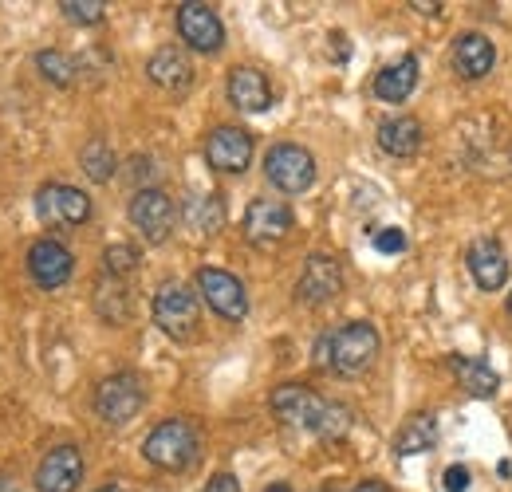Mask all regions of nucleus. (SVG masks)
Listing matches in <instances>:
<instances>
[{"mask_svg": "<svg viewBox=\"0 0 512 492\" xmlns=\"http://www.w3.org/2000/svg\"><path fill=\"white\" fill-rule=\"evenodd\" d=\"M379 355V331L363 319L355 323H343L339 331H331L327 339H320V367H331L347 378L363 374V370L375 363Z\"/></svg>", "mask_w": 512, "mask_h": 492, "instance_id": "nucleus-1", "label": "nucleus"}, {"mask_svg": "<svg viewBox=\"0 0 512 492\" xmlns=\"http://www.w3.org/2000/svg\"><path fill=\"white\" fill-rule=\"evenodd\" d=\"M197 449H201V441H197V430H193L186 418H170V422L154 426L150 437L142 441L146 461L158 465V469H166V473L190 469L193 461H197Z\"/></svg>", "mask_w": 512, "mask_h": 492, "instance_id": "nucleus-2", "label": "nucleus"}, {"mask_svg": "<svg viewBox=\"0 0 512 492\" xmlns=\"http://www.w3.org/2000/svg\"><path fill=\"white\" fill-rule=\"evenodd\" d=\"M142 402H146V390H142L138 374H130V370L103 378L99 390H95V414L107 426H127L130 418H138Z\"/></svg>", "mask_w": 512, "mask_h": 492, "instance_id": "nucleus-3", "label": "nucleus"}, {"mask_svg": "<svg viewBox=\"0 0 512 492\" xmlns=\"http://www.w3.org/2000/svg\"><path fill=\"white\" fill-rule=\"evenodd\" d=\"M264 174L280 193H304L316 182V158L296 142H280L264 154Z\"/></svg>", "mask_w": 512, "mask_h": 492, "instance_id": "nucleus-4", "label": "nucleus"}, {"mask_svg": "<svg viewBox=\"0 0 512 492\" xmlns=\"http://www.w3.org/2000/svg\"><path fill=\"white\" fill-rule=\"evenodd\" d=\"M154 323L170 339H190L193 331H197V296H193L186 284L166 280L154 292Z\"/></svg>", "mask_w": 512, "mask_h": 492, "instance_id": "nucleus-5", "label": "nucleus"}, {"mask_svg": "<svg viewBox=\"0 0 512 492\" xmlns=\"http://www.w3.org/2000/svg\"><path fill=\"white\" fill-rule=\"evenodd\" d=\"M36 213L52 229H75V225H83L91 217V197L83 189H75V185L48 182L36 193Z\"/></svg>", "mask_w": 512, "mask_h": 492, "instance_id": "nucleus-6", "label": "nucleus"}, {"mask_svg": "<svg viewBox=\"0 0 512 492\" xmlns=\"http://www.w3.org/2000/svg\"><path fill=\"white\" fill-rule=\"evenodd\" d=\"M272 414L284 422V426H296V430H320L323 414H327V402H323L316 390L300 386V382H284L272 390Z\"/></svg>", "mask_w": 512, "mask_h": 492, "instance_id": "nucleus-7", "label": "nucleus"}, {"mask_svg": "<svg viewBox=\"0 0 512 492\" xmlns=\"http://www.w3.org/2000/svg\"><path fill=\"white\" fill-rule=\"evenodd\" d=\"M174 201L162 193V189H138L134 197H130V225L150 241V245H162L166 237H170V229H174Z\"/></svg>", "mask_w": 512, "mask_h": 492, "instance_id": "nucleus-8", "label": "nucleus"}, {"mask_svg": "<svg viewBox=\"0 0 512 492\" xmlns=\"http://www.w3.org/2000/svg\"><path fill=\"white\" fill-rule=\"evenodd\" d=\"M197 292L209 308L217 311L221 319H245L249 315V296H245V284L233 276V272H221V268H201L197 272Z\"/></svg>", "mask_w": 512, "mask_h": 492, "instance_id": "nucleus-9", "label": "nucleus"}, {"mask_svg": "<svg viewBox=\"0 0 512 492\" xmlns=\"http://www.w3.org/2000/svg\"><path fill=\"white\" fill-rule=\"evenodd\" d=\"M205 162L221 174H245L253 162V134L241 126H217L205 142Z\"/></svg>", "mask_w": 512, "mask_h": 492, "instance_id": "nucleus-10", "label": "nucleus"}, {"mask_svg": "<svg viewBox=\"0 0 512 492\" xmlns=\"http://www.w3.org/2000/svg\"><path fill=\"white\" fill-rule=\"evenodd\" d=\"M178 32H182V40L190 44L193 52H205V56L221 52V44H225V24H221V16H217L209 4H197V0L178 4Z\"/></svg>", "mask_w": 512, "mask_h": 492, "instance_id": "nucleus-11", "label": "nucleus"}, {"mask_svg": "<svg viewBox=\"0 0 512 492\" xmlns=\"http://www.w3.org/2000/svg\"><path fill=\"white\" fill-rule=\"evenodd\" d=\"M292 233V209L284 201H272V197H256L245 213V237L256 248H272L280 245L284 237Z\"/></svg>", "mask_w": 512, "mask_h": 492, "instance_id": "nucleus-12", "label": "nucleus"}, {"mask_svg": "<svg viewBox=\"0 0 512 492\" xmlns=\"http://www.w3.org/2000/svg\"><path fill=\"white\" fill-rule=\"evenodd\" d=\"M339 288H343V268H339V260H335V256H323V252L308 256V264H304V272H300V284H296V296L316 308V304L335 300Z\"/></svg>", "mask_w": 512, "mask_h": 492, "instance_id": "nucleus-13", "label": "nucleus"}, {"mask_svg": "<svg viewBox=\"0 0 512 492\" xmlns=\"http://www.w3.org/2000/svg\"><path fill=\"white\" fill-rule=\"evenodd\" d=\"M71 268H75V260H71L67 245L52 241V237H44V241H36V245L28 248V272L48 292L52 288H64L67 280H71Z\"/></svg>", "mask_w": 512, "mask_h": 492, "instance_id": "nucleus-14", "label": "nucleus"}, {"mask_svg": "<svg viewBox=\"0 0 512 492\" xmlns=\"http://www.w3.org/2000/svg\"><path fill=\"white\" fill-rule=\"evenodd\" d=\"M79 481H83V457L75 445H56L36 469V489L40 492H75Z\"/></svg>", "mask_w": 512, "mask_h": 492, "instance_id": "nucleus-15", "label": "nucleus"}, {"mask_svg": "<svg viewBox=\"0 0 512 492\" xmlns=\"http://www.w3.org/2000/svg\"><path fill=\"white\" fill-rule=\"evenodd\" d=\"M465 264H469V272H473L477 288H485V292H497V288L505 284V276H509L505 248L497 245V241H489V237L469 245V252H465Z\"/></svg>", "mask_w": 512, "mask_h": 492, "instance_id": "nucleus-16", "label": "nucleus"}, {"mask_svg": "<svg viewBox=\"0 0 512 492\" xmlns=\"http://www.w3.org/2000/svg\"><path fill=\"white\" fill-rule=\"evenodd\" d=\"M229 103H233L237 111H249V115L268 111V107H272V87H268L264 71H256V67H237V71L229 75Z\"/></svg>", "mask_w": 512, "mask_h": 492, "instance_id": "nucleus-17", "label": "nucleus"}, {"mask_svg": "<svg viewBox=\"0 0 512 492\" xmlns=\"http://www.w3.org/2000/svg\"><path fill=\"white\" fill-rule=\"evenodd\" d=\"M493 60H497V52H493V44H489L481 32H465V36L453 40V67H457L461 79H481V75H489V71H493Z\"/></svg>", "mask_w": 512, "mask_h": 492, "instance_id": "nucleus-18", "label": "nucleus"}, {"mask_svg": "<svg viewBox=\"0 0 512 492\" xmlns=\"http://www.w3.org/2000/svg\"><path fill=\"white\" fill-rule=\"evenodd\" d=\"M146 75H150V83H158L162 91H186L193 83V67L190 60L178 52V48H158L150 63H146Z\"/></svg>", "mask_w": 512, "mask_h": 492, "instance_id": "nucleus-19", "label": "nucleus"}, {"mask_svg": "<svg viewBox=\"0 0 512 492\" xmlns=\"http://www.w3.org/2000/svg\"><path fill=\"white\" fill-rule=\"evenodd\" d=\"M379 146H383L390 158H410V154H418V146H422V126H418V119L398 115V119L379 123Z\"/></svg>", "mask_w": 512, "mask_h": 492, "instance_id": "nucleus-20", "label": "nucleus"}, {"mask_svg": "<svg viewBox=\"0 0 512 492\" xmlns=\"http://www.w3.org/2000/svg\"><path fill=\"white\" fill-rule=\"evenodd\" d=\"M414 83H418V60L414 56H402L398 63H390V67H383L375 75V95L383 103H402L414 91Z\"/></svg>", "mask_w": 512, "mask_h": 492, "instance_id": "nucleus-21", "label": "nucleus"}, {"mask_svg": "<svg viewBox=\"0 0 512 492\" xmlns=\"http://www.w3.org/2000/svg\"><path fill=\"white\" fill-rule=\"evenodd\" d=\"M449 367H453V374L461 378V386H465L473 398H493L497 386H501V378L493 374V367L481 363V359H461V355H453Z\"/></svg>", "mask_w": 512, "mask_h": 492, "instance_id": "nucleus-22", "label": "nucleus"}, {"mask_svg": "<svg viewBox=\"0 0 512 492\" xmlns=\"http://www.w3.org/2000/svg\"><path fill=\"white\" fill-rule=\"evenodd\" d=\"M186 225L201 237H213L221 225H225V205L217 193H201V197H190L186 201Z\"/></svg>", "mask_w": 512, "mask_h": 492, "instance_id": "nucleus-23", "label": "nucleus"}, {"mask_svg": "<svg viewBox=\"0 0 512 492\" xmlns=\"http://www.w3.org/2000/svg\"><path fill=\"white\" fill-rule=\"evenodd\" d=\"M434 437H438L434 414H414V418L398 430V437H394V453H398V457L422 453V449H430V445H434Z\"/></svg>", "mask_w": 512, "mask_h": 492, "instance_id": "nucleus-24", "label": "nucleus"}, {"mask_svg": "<svg viewBox=\"0 0 512 492\" xmlns=\"http://www.w3.org/2000/svg\"><path fill=\"white\" fill-rule=\"evenodd\" d=\"M83 174L91 182H107L115 174V150L107 146V138H91L83 146Z\"/></svg>", "mask_w": 512, "mask_h": 492, "instance_id": "nucleus-25", "label": "nucleus"}, {"mask_svg": "<svg viewBox=\"0 0 512 492\" xmlns=\"http://www.w3.org/2000/svg\"><path fill=\"white\" fill-rule=\"evenodd\" d=\"M36 67H40V75H44L48 83H56V87H71V83H75V63H71V56L56 52V48L40 52V56H36Z\"/></svg>", "mask_w": 512, "mask_h": 492, "instance_id": "nucleus-26", "label": "nucleus"}, {"mask_svg": "<svg viewBox=\"0 0 512 492\" xmlns=\"http://www.w3.org/2000/svg\"><path fill=\"white\" fill-rule=\"evenodd\" d=\"M60 8H64V16L71 24H99L107 16V4L103 0H64Z\"/></svg>", "mask_w": 512, "mask_h": 492, "instance_id": "nucleus-27", "label": "nucleus"}, {"mask_svg": "<svg viewBox=\"0 0 512 492\" xmlns=\"http://www.w3.org/2000/svg\"><path fill=\"white\" fill-rule=\"evenodd\" d=\"M103 268H107V276H127L138 268V252L130 245H111L103 252Z\"/></svg>", "mask_w": 512, "mask_h": 492, "instance_id": "nucleus-28", "label": "nucleus"}, {"mask_svg": "<svg viewBox=\"0 0 512 492\" xmlns=\"http://www.w3.org/2000/svg\"><path fill=\"white\" fill-rule=\"evenodd\" d=\"M347 426H351V410L347 406H339V402H327V414H323L320 422V437H327V441H335V437H343L347 433Z\"/></svg>", "mask_w": 512, "mask_h": 492, "instance_id": "nucleus-29", "label": "nucleus"}, {"mask_svg": "<svg viewBox=\"0 0 512 492\" xmlns=\"http://www.w3.org/2000/svg\"><path fill=\"white\" fill-rule=\"evenodd\" d=\"M375 248L379 252H402L406 248V233L402 229H379L375 233Z\"/></svg>", "mask_w": 512, "mask_h": 492, "instance_id": "nucleus-30", "label": "nucleus"}, {"mask_svg": "<svg viewBox=\"0 0 512 492\" xmlns=\"http://www.w3.org/2000/svg\"><path fill=\"white\" fill-rule=\"evenodd\" d=\"M446 489L449 492H465V489H469V473H465L461 465H449V469H446Z\"/></svg>", "mask_w": 512, "mask_h": 492, "instance_id": "nucleus-31", "label": "nucleus"}, {"mask_svg": "<svg viewBox=\"0 0 512 492\" xmlns=\"http://www.w3.org/2000/svg\"><path fill=\"white\" fill-rule=\"evenodd\" d=\"M205 492H241V481L229 477V473H217V477L205 485Z\"/></svg>", "mask_w": 512, "mask_h": 492, "instance_id": "nucleus-32", "label": "nucleus"}, {"mask_svg": "<svg viewBox=\"0 0 512 492\" xmlns=\"http://www.w3.org/2000/svg\"><path fill=\"white\" fill-rule=\"evenodd\" d=\"M355 492H386L383 481H363V485H355Z\"/></svg>", "mask_w": 512, "mask_h": 492, "instance_id": "nucleus-33", "label": "nucleus"}, {"mask_svg": "<svg viewBox=\"0 0 512 492\" xmlns=\"http://www.w3.org/2000/svg\"><path fill=\"white\" fill-rule=\"evenodd\" d=\"M95 492H127L123 485H103V489H95Z\"/></svg>", "mask_w": 512, "mask_h": 492, "instance_id": "nucleus-34", "label": "nucleus"}, {"mask_svg": "<svg viewBox=\"0 0 512 492\" xmlns=\"http://www.w3.org/2000/svg\"><path fill=\"white\" fill-rule=\"evenodd\" d=\"M268 492H292V489H288V485H272Z\"/></svg>", "mask_w": 512, "mask_h": 492, "instance_id": "nucleus-35", "label": "nucleus"}, {"mask_svg": "<svg viewBox=\"0 0 512 492\" xmlns=\"http://www.w3.org/2000/svg\"><path fill=\"white\" fill-rule=\"evenodd\" d=\"M316 492H335V489H316Z\"/></svg>", "mask_w": 512, "mask_h": 492, "instance_id": "nucleus-36", "label": "nucleus"}, {"mask_svg": "<svg viewBox=\"0 0 512 492\" xmlns=\"http://www.w3.org/2000/svg\"><path fill=\"white\" fill-rule=\"evenodd\" d=\"M509 315H512V296H509Z\"/></svg>", "mask_w": 512, "mask_h": 492, "instance_id": "nucleus-37", "label": "nucleus"}]
</instances>
